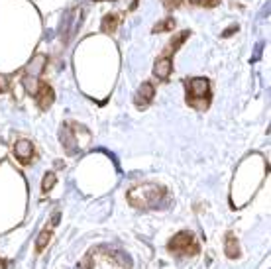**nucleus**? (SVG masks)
Returning <instances> with one entry per match:
<instances>
[{
    "instance_id": "423d86ee",
    "label": "nucleus",
    "mask_w": 271,
    "mask_h": 269,
    "mask_svg": "<svg viewBox=\"0 0 271 269\" xmlns=\"http://www.w3.org/2000/svg\"><path fill=\"white\" fill-rule=\"evenodd\" d=\"M43 67H45V55H36L32 59V63L26 67V71H24L22 83H24V87H26V90L32 96H36V92H38V87H39L38 77L41 75Z\"/></svg>"
},
{
    "instance_id": "ddd939ff",
    "label": "nucleus",
    "mask_w": 271,
    "mask_h": 269,
    "mask_svg": "<svg viewBox=\"0 0 271 269\" xmlns=\"http://www.w3.org/2000/svg\"><path fill=\"white\" fill-rule=\"evenodd\" d=\"M175 28V20L169 16V18H165V20H161L159 24H155L154 26V34H163V32H171Z\"/></svg>"
},
{
    "instance_id": "6ab92c4d",
    "label": "nucleus",
    "mask_w": 271,
    "mask_h": 269,
    "mask_svg": "<svg viewBox=\"0 0 271 269\" xmlns=\"http://www.w3.org/2000/svg\"><path fill=\"white\" fill-rule=\"evenodd\" d=\"M0 269H6V263H4L2 259H0Z\"/></svg>"
},
{
    "instance_id": "9b49d317",
    "label": "nucleus",
    "mask_w": 271,
    "mask_h": 269,
    "mask_svg": "<svg viewBox=\"0 0 271 269\" xmlns=\"http://www.w3.org/2000/svg\"><path fill=\"white\" fill-rule=\"evenodd\" d=\"M224 252H226V256L230 257V259H238L240 257V243H238V240H236V236H234L232 232H228L226 238H224Z\"/></svg>"
},
{
    "instance_id": "0eeeda50",
    "label": "nucleus",
    "mask_w": 271,
    "mask_h": 269,
    "mask_svg": "<svg viewBox=\"0 0 271 269\" xmlns=\"http://www.w3.org/2000/svg\"><path fill=\"white\" fill-rule=\"evenodd\" d=\"M14 155L22 165H30L34 159V145L30 140H18L14 143Z\"/></svg>"
},
{
    "instance_id": "7ed1b4c3",
    "label": "nucleus",
    "mask_w": 271,
    "mask_h": 269,
    "mask_svg": "<svg viewBox=\"0 0 271 269\" xmlns=\"http://www.w3.org/2000/svg\"><path fill=\"white\" fill-rule=\"evenodd\" d=\"M210 83L205 77H194L187 83V104L194 110H207L210 104Z\"/></svg>"
},
{
    "instance_id": "6e6552de",
    "label": "nucleus",
    "mask_w": 271,
    "mask_h": 269,
    "mask_svg": "<svg viewBox=\"0 0 271 269\" xmlns=\"http://www.w3.org/2000/svg\"><path fill=\"white\" fill-rule=\"evenodd\" d=\"M53 101H55V92H53V89L47 83H41V81H39L38 92H36V103H38V106L41 110H47L53 104Z\"/></svg>"
},
{
    "instance_id": "2eb2a0df",
    "label": "nucleus",
    "mask_w": 271,
    "mask_h": 269,
    "mask_svg": "<svg viewBox=\"0 0 271 269\" xmlns=\"http://www.w3.org/2000/svg\"><path fill=\"white\" fill-rule=\"evenodd\" d=\"M220 0H191V4L194 6H203V8H212V6H216Z\"/></svg>"
},
{
    "instance_id": "1a4fd4ad",
    "label": "nucleus",
    "mask_w": 271,
    "mask_h": 269,
    "mask_svg": "<svg viewBox=\"0 0 271 269\" xmlns=\"http://www.w3.org/2000/svg\"><path fill=\"white\" fill-rule=\"evenodd\" d=\"M155 96V89L152 83H143L142 87L138 89V94H136V99H134V104L138 106V108H147L152 101H154Z\"/></svg>"
},
{
    "instance_id": "dca6fc26",
    "label": "nucleus",
    "mask_w": 271,
    "mask_h": 269,
    "mask_svg": "<svg viewBox=\"0 0 271 269\" xmlns=\"http://www.w3.org/2000/svg\"><path fill=\"white\" fill-rule=\"evenodd\" d=\"M161 2H163V6L167 10H175V8H179L181 4H183V0H161Z\"/></svg>"
},
{
    "instance_id": "f3484780",
    "label": "nucleus",
    "mask_w": 271,
    "mask_h": 269,
    "mask_svg": "<svg viewBox=\"0 0 271 269\" xmlns=\"http://www.w3.org/2000/svg\"><path fill=\"white\" fill-rule=\"evenodd\" d=\"M6 90H8V79L0 77V94L6 92Z\"/></svg>"
},
{
    "instance_id": "39448f33",
    "label": "nucleus",
    "mask_w": 271,
    "mask_h": 269,
    "mask_svg": "<svg viewBox=\"0 0 271 269\" xmlns=\"http://www.w3.org/2000/svg\"><path fill=\"white\" fill-rule=\"evenodd\" d=\"M187 38H189V32H181L179 36H175V38H173V41H169L167 47H165V52L157 57V61H155V65H154V75L155 77L161 79V81H167V77L171 75V69H173L171 57H173V53L179 50V45Z\"/></svg>"
},
{
    "instance_id": "f257e3e1",
    "label": "nucleus",
    "mask_w": 271,
    "mask_h": 269,
    "mask_svg": "<svg viewBox=\"0 0 271 269\" xmlns=\"http://www.w3.org/2000/svg\"><path fill=\"white\" fill-rule=\"evenodd\" d=\"M79 269H130V259L116 250L94 248L83 257Z\"/></svg>"
},
{
    "instance_id": "f03ea898",
    "label": "nucleus",
    "mask_w": 271,
    "mask_h": 269,
    "mask_svg": "<svg viewBox=\"0 0 271 269\" xmlns=\"http://www.w3.org/2000/svg\"><path fill=\"white\" fill-rule=\"evenodd\" d=\"M165 199H167L165 187L155 185V183H142V185H136L128 191V203L134 208H142V210L155 208Z\"/></svg>"
},
{
    "instance_id": "f8f14e48",
    "label": "nucleus",
    "mask_w": 271,
    "mask_h": 269,
    "mask_svg": "<svg viewBox=\"0 0 271 269\" xmlns=\"http://www.w3.org/2000/svg\"><path fill=\"white\" fill-rule=\"evenodd\" d=\"M120 14H108V16H104L103 18V32L106 34H114L116 32V28L120 26Z\"/></svg>"
},
{
    "instance_id": "4468645a",
    "label": "nucleus",
    "mask_w": 271,
    "mask_h": 269,
    "mask_svg": "<svg viewBox=\"0 0 271 269\" xmlns=\"http://www.w3.org/2000/svg\"><path fill=\"white\" fill-rule=\"evenodd\" d=\"M55 183H57V175L55 173H45V177H43V183H41V191L43 192H50L55 187Z\"/></svg>"
},
{
    "instance_id": "9d476101",
    "label": "nucleus",
    "mask_w": 271,
    "mask_h": 269,
    "mask_svg": "<svg viewBox=\"0 0 271 269\" xmlns=\"http://www.w3.org/2000/svg\"><path fill=\"white\" fill-rule=\"evenodd\" d=\"M59 216H61V214H59V212H55V214L52 216V220H50V224L39 232L38 242H36V250H38V252H43V250H45V246L50 243V240H52V232H53V228L57 226V220H59Z\"/></svg>"
},
{
    "instance_id": "20e7f679",
    "label": "nucleus",
    "mask_w": 271,
    "mask_h": 269,
    "mask_svg": "<svg viewBox=\"0 0 271 269\" xmlns=\"http://www.w3.org/2000/svg\"><path fill=\"white\" fill-rule=\"evenodd\" d=\"M169 252L173 256H179V257H193L201 252V246H199V240L194 236L193 232H177L167 243Z\"/></svg>"
},
{
    "instance_id": "a211bd4d",
    "label": "nucleus",
    "mask_w": 271,
    "mask_h": 269,
    "mask_svg": "<svg viewBox=\"0 0 271 269\" xmlns=\"http://www.w3.org/2000/svg\"><path fill=\"white\" fill-rule=\"evenodd\" d=\"M234 32H238V26H234V28H228L226 32H224V36H232Z\"/></svg>"
}]
</instances>
